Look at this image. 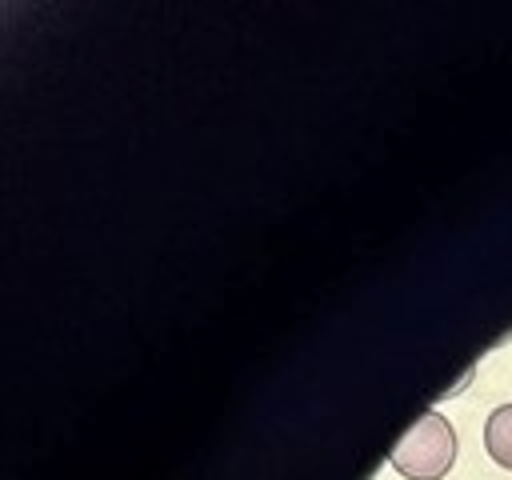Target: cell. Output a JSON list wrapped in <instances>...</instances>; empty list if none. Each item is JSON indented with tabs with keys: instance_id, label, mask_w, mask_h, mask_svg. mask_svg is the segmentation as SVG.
<instances>
[{
	"instance_id": "cell-1",
	"label": "cell",
	"mask_w": 512,
	"mask_h": 480,
	"mask_svg": "<svg viewBox=\"0 0 512 480\" xmlns=\"http://www.w3.org/2000/svg\"><path fill=\"white\" fill-rule=\"evenodd\" d=\"M388 464L408 480H440L456 464V428L436 408L416 416V424L388 452Z\"/></svg>"
},
{
	"instance_id": "cell-2",
	"label": "cell",
	"mask_w": 512,
	"mask_h": 480,
	"mask_svg": "<svg viewBox=\"0 0 512 480\" xmlns=\"http://www.w3.org/2000/svg\"><path fill=\"white\" fill-rule=\"evenodd\" d=\"M484 448L500 468H512V404H496L484 420Z\"/></svg>"
}]
</instances>
